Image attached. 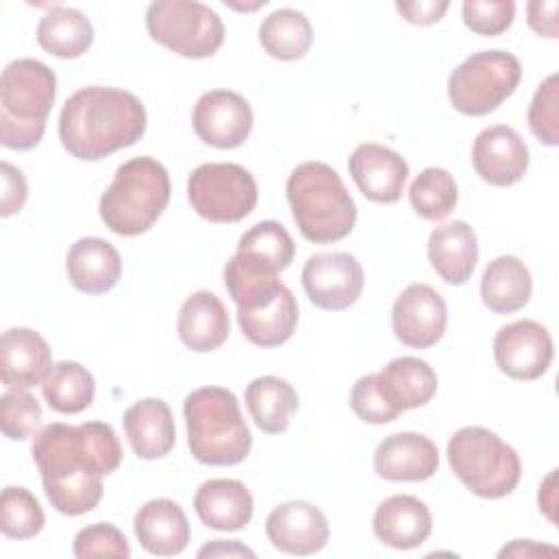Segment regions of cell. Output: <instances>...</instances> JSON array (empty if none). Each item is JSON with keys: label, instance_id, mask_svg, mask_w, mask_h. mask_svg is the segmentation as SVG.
<instances>
[{"label": "cell", "instance_id": "6da1fadb", "mask_svg": "<svg viewBox=\"0 0 559 559\" xmlns=\"http://www.w3.org/2000/svg\"><path fill=\"white\" fill-rule=\"evenodd\" d=\"M48 502L63 515H83L103 498V476L122 463L116 430L105 421L48 424L31 445Z\"/></svg>", "mask_w": 559, "mask_h": 559}, {"label": "cell", "instance_id": "7a4b0ae2", "mask_svg": "<svg viewBox=\"0 0 559 559\" xmlns=\"http://www.w3.org/2000/svg\"><path fill=\"white\" fill-rule=\"evenodd\" d=\"M144 131L142 100L120 87H83L63 103L59 114V140L72 157L83 162H96L127 148Z\"/></svg>", "mask_w": 559, "mask_h": 559}, {"label": "cell", "instance_id": "3957f363", "mask_svg": "<svg viewBox=\"0 0 559 559\" xmlns=\"http://www.w3.org/2000/svg\"><path fill=\"white\" fill-rule=\"evenodd\" d=\"M286 199L301 236L328 245L349 236L356 203L338 173L323 162H304L288 175Z\"/></svg>", "mask_w": 559, "mask_h": 559}, {"label": "cell", "instance_id": "277c9868", "mask_svg": "<svg viewBox=\"0 0 559 559\" xmlns=\"http://www.w3.org/2000/svg\"><path fill=\"white\" fill-rule=\"evenodd\" d=\"M57 94L55 72L37 59L11 61L0 76V142L13 151L35 148Z\"/></svg>", "mask_w": 559, "mask_h": 559}, {"label": "cell", "instance_id": "5b68a950", "mask_svg": "<svg viewBox=\"0 0 559 559\" xmlns=\"http://www.w3.org/2000/svg\"><path fill=\"white\" fill-rule=\"evenodd\" d=\"M188 448L199 463L236 465L251 450L238 397L223 386L194 389L183 402Z\"/></svg>", "mask_w": 559, "mask_h": 559}, {"label": "cell", "instance_id": "8992f818", "mask_svg": "<svg viewBox=\"0 0 559 559\" xmlns=\"http://www.w3.org/2000/svg\"><path fill=\"white\" fill-rule=\"evenodd\" d=\"M170 201V177L153 157H133L116 168L103 192L98 212L107 229L118 236L148 231Z\"/></svg>", "mask_w": 559, "mask_h": 559}, {"label": "cell", "instance_id": "52a82bcc", "mask_svg": "<svg viewBox=\"0 0 559 559\" xmlns=\"http://www.w3.org/2000/svg\"><path fill=\"white\" fill-rule=\"evenodd\" d=\"M445 454L454 476L478 498H504L520 483L522 463L518 452L489 428H459L450 437Z\"/></svg>", "mask_w": 559, "mask_h": 559}, {"label": "cell", "instance_id": "ba28073f", "mask_svg": "<svg viewBox=\"0 0 559 559\" xmlns=\"http://www.w3.org/2000/svg\"><path fill=\"white\" fill-rule=\"evenodd\" d=\"M520 59L507 50H480L456 66L448 79V98L465 116H487L520 85Z\"/></svg>", "mask_w": 559, "mask_h": 559}, {"label": "cell", "instance_id": "9c48e42d", "mask_svg": "<svg viewBox=\"0 0 559 559\" xmlns=\"http://www.w3.org/2000/svg\"><path fill=\"white\" fill-rule=\"evenodd\" d=\"M146 31L153 41L186 59H207L225 39L218 13L194 0L151 2L146 9Z\"/></svg>", "mask_w": 559, "mask_h": 559}, {"label": "cell", "instance_id": "30bf717a", "mask_svg": "<svg viewBox=\"0 0 559 559\" xmlns=\"http://www.w3.org/2000/svg\"><path fill=\"white\" fill-rule=\"evenodd\" d=\"M188 201L210 223H238L258 203V183L240 164L210 162L188 177Z\"/></svg>", "mask_w": 559, "mask_h": 559}, {"label": "cell", "instance_id": "8fae6325", "mask_svg": "<svg viewBox=\"0 0 559 559\" xmlns=\"http://www.w3.org/2000/svg\"><path fill=\"white\" fill-rule=\"evenodd\" d=\"M301 284L308 299L330 312L347 310L362 293L365 275L360 262L347 251H323L306 260Z\"/></svg>", "mask_w": 559, "mask_h": 559}, {"label": "cell", "instance_id": "7c38bea8", "mask_svg": "<svg viewBox=\"0 0 559 559\" xmlns=\"http://www.w3.org/2000/svg\"><path fill=\"white\" fill-rule=\"evenodd\" d=\"M552 336L533 321L518 319L502 325L493 338V358L502 373L513 380H537L552 362Z\"/></svg>", "mask_w": 559, "mask_h": 559}, {"label": "cell", "instance_id": "4fadbf2b", "mask_svg": "<svg viewBox=\"0 0 559 559\" xmlns=\"http://www.w3.org/2000/svg\"><path fill=\"white\" fill-rule=\"evenodd\" d=\"M448 308L443 297L428 284L406 286L391 310V325L402 345L428 349L445 332Z\"/></svg>", "mask_w": 559, "mask_h": 559}, {"label": "cell", "instance_id": "5bb4252c", "mask_svg": "<svg viewBox=\"0 0 559 559\" xmlns=\"http://www.w3.org/2000/svg\"><path fill=\"white\" fill-rule=\"evenodd\" d=\"M251 127V105L231 90H210L194 103L192 129L210 146L236 148L249 138Z\"/></svg>", "mask_w": 559, "mask_h": 559}, {"label": "cell", "instance_id": "9a60e30c", "mask_svg": "<svg viewBox=\"0 0 559 559\" xmlns=\"http://www.w3.org/2000/svg\"><path fill=\"white\" fill-rule=\"evenodd\" d=\"M264 531L273 548L286 555H314L330 539V524L319 507L306 500L277 504L264 522Z\"/></svg>", "mask_w": 559, "mask_h": 559}, {"label": "cell", "instance_id": "2e32d148", "mask_svg": "<svg viewBox=\"0 0 559 559\" xmlns=\"http://www.w3.org/2000/svg\"><path fill=\"white\" fill-rule=\"evenodd\" d=\"M472 166L485 183L507 188L526 175L528 148L513 127L493 124L476 135Z\"/></svg>", "mask_w": 559, "mask_h": 559}, {"label": "cell", "instance_id": "e0dca14e", "mask_svg": "<svg viewBox=\"0 0 559 559\" xmlns=\"http://www.w3.org/2000/svg\"><path fill=\"white\" fill-rule=\"evenodd\" d=\"M347 168L362 197L373 203H395L402 197L408 177V164L404 157L376 142L356 146L349 155Z\"/></svg>", "mask_w": 559, "mask_h": 559}, {"label": "cell", "instance_id": "ac0fdd59", "mask_svg": "<svg viewBox=\"0 0 559 559\" xmlns=\"http://www.w3.org/2000/svg\"><path fill=\"white\" fill-rule=\"evenodd\" d=\"M373 469L391 483L428 480L439 469V450L426 435L395 432L378 443Z\"/></svg>", "mask_w": 559, "mask_h": 559}, {"label": "cell", "instance_id": "d6986e66", "mask_svg": "<svg viewBox=\"0 0 559 559\" xmlns=\"http://www.w3.org/2000/svg\"><path fill=\"white\" fill-rule=\"evenodd\" d=\"M297 321V299L284 282L269 295L238 306V325L258 347H277L286 343L293 336Z\"/></svg>", "mask_w": 559, "mask_h": 559}, {"label": "cell", "instance_id": "ffe728a7", "mask_svg": "<svg viewBox=\"0 0 559 559\" xmlns=\"http://www.w3.org/2000/svg\"><path fill=\"white\" fill-rule=\"evenodd\" d=\"M50 347L31 328H9L0 341V380L9 389H31L50 371Z\"/></svg>", "mask_w": 559, "mask_h": 559}, {"label": "cell", "instance_id": "44dd1931", "mask_svg": "<svg viewBox=\"0 0 559 559\" xmlns=\"http://www.w3.org/2000/svg\"><path fill=\"white\" fill-rule=\"evenodd\" d=\"M66 273L70 284L87 295L109 293L120 275L122 260L118 249L103 238H79L66 255Z\"/></svg>", "mask_w": 559, "mask_h": 559}, {"label": "cell", "instance_id": "7402d4cb", "mask_svg": "<svg viewBox=\"0 0 559 559\" xmlns=\"http://www.w3.org/2000/svg\"><path fill=\"white\" fill-rule=\"evenodd\" d=\"M127 441L138 459L155 461L175 448L177 430L170 406L157 397H144L131 404L122 415Z\"/></svg>", "mask_w": 559, "mask_h": 559}, {"label": "cell", "instance_id": "603a6c76", "mask_svg": "<svg viewBox=\"0 0 559 559\" xmlns=\"http://www.w3.org/2000/svg\"><path fill=\"white\" fill-rule=\"evenodd\" d=\"M133 533L140 546L157 557L183 552L190 542V524L183 509L168 498H155L142 504L133 518Z\"/></svg>", "mask_w": 559, "mask_h": 559}, {"label": "cell", "instance_id": "cb8c5ba5", "mask_svg": "<svg viewBox=\"0 0 559 559\" xmlns=\"http://www.w3.org/2000/svg\"><path fill=\"white\" fill-rule=\"evenodd\" d=\"M376 384L384 402L402 415L404 411L428 404L437 393L439 380L426 360L400 356L389 360L376 373Z\"/></svg>", "mask_w": 559, "mask_h": 559}, {"label": "cell", "instance_id": "d4e9b609", "mask_svg": "<svg viewBox=\"0 0 559 559\" xmlns=\"http://www.w3.org/2000/svg\"><path fill=\"white\" fill-rule=\"evenodd\" d=\"M432 531L428 507L415 496H391L382 500L373 513L376 537L395 550L421 546Z\"/></svg>", "mask_w": 559, "mask_h": 559}, {"label": "cell", "instance_id": "484cf974", "mask_svg": "<svg viewBox=\"0 0 559 559\" xmlns=\"http://www.w3.org/2000/svg\"><path fill=\"white\" fill-rule=\"evenodd\" d=\"M428 260L445 284L463 286L478 262V240L472 225L452 221L432 229L428 238Z\"/></svg>", "mask_w": 559, "mask_h": 559}, {"label": "cell", "instance_id": "4316f807", "mask_svg": "<svg viewBox=\"0 0 559 559\" xmlns=\"http://www.w3.org/2000/svg\"><path fill=\"white\" fill-rule=\"evenodd\" d=\"M177 334L181 343L197 354L218 349L229 336L227 308L210 290H197L188 295L179 310Z\"/></svg>", "mask_w": 559, "mask_h": 559}, {"label": "cell", "instance_id": "83f0119b", "mask_svg": "<svg viewBox=\"0 0 559 559\" xmlns=\"http://www.w3.org/2000/svg\"><path fill=\"white\" fill-rule=\"evenodd\" d=\"M199 520L214 531H240L253 515V498L236 478H210L194 493Z\"/></svg>", "mask_w": 559, "mask_h": 559}, {"label": "cell", "instance_id": "f1b7e54d", "mask_svg": "<svg viewBox=\"0 0 559 559\" xmlns=\"http://www.w3.org/2000/svg\"><path fill=\"white\" fill-rule=\"evenodd\" d=\"M533 293V280L526 264L515 255L491 260L480 280L483 304L496 314H509L524 308Z\"/></svg>", "mask_w": 559, "mask_h": 559}, {"label": "cell", "instance_id": "f546056e", "mask_svg": "<svg viewBox=\"0 0 559 559\" xmlns=\"http://www.w3.org/2000/svg\"><path fill=\"white\" fill-rule=\"evenodd\" d=\"M245 402L251 419L266 435L284 432L299 408V397L293 384L275 376L253 378L247 384Z\"/></svg>", "mask_w": 559, "mask_h": 559}, {"label": "cell", "instance_id": "4dcf8cb0", "mask_svg": "<svg viewBox=\"0 0 559 559\" xmlns=\"http://www.w3.org/2000/svg\"><path fill=\"white\" fill-rule=\"evenodd\" d=\"M94 41V28L90 17L72 7H52L37 24V44L59 57V59H76Z\"/></svg>", "mask_w": 559, "mask_h": 559}, {"label": "cell", "instance_id": "1f68e13d", "mask_svg": "<svg viewBox=\"0 0 559 559\" xmlns=\"http://www.w3.org/2000/svg\"><path fill=\"white\" fill-rule=\"evenodd\" d=\"M41 393L48 406L63 415H76L85 411L96 393L94 376L79 362L59 360L41 382Z\"/></svg>", "mask_w": 559, "mask_h": 559}, {"label": "cell", "instance_id": "d6a6232c", "mask_svg": "<svg viewBox=\"0 0 559 559\" xmlns=\"http://www.w3.org/2000/svg\"><path fill=\"white\" fill-rule=\"evenodd\" d=\"M260 44L266 55L280 61L301 59L312 46V26L301 11L277 9L260 24Z\"/></svg>", "mask_w": 559, "mask_h": 559}, {"label": "cell", "instance_id": "836d02e7", "mask_svg": "<svg viewBox=\"0 0 559 559\" xmlns=\"http://www.w3.org/2000/svg\"><path fill=\"white\" fill-rule=\"evenodd\" d=\"M408 199L413 210L426 221H443L452 214L459 201V190L454 177L445 168L428 166L424 168L408 188Z\"/></svg>", "mask_w": 559, "mask_h": 559}, {"label": "cell", "instance_id": "e575fe53", "mask_svg": "<svg viewBox=\"0 0 559 559\" xmlns=\"http://www.w3.org/2000/svg\"><path fill=\"white\" fill-rule=\"evenodd\" d=\"M46 515L26 487H4L0 496V531L11 539H31L44 528Z\"/></svg>", "mask_w": 559, "mask_h": 559}, {"label": "cell", "instance_id": "d590c367", "mask_svg": "<svg viewBox=\"0 0 559 559\" xmlns=\"http://www.w3.org/2000/svg\"><path fill=\"white\" fill-rule=\"evenodd\" d=\"M238 251L253 253L273 264L277 271H284L295 258V242L277 221H260L240 236Z\"/></svg>", "mask_w": 559, "mask_h": 559}, {"label": "cell", "instance_id": "8d00e7d4", "mask_svg": "<svg viewBox=\"0 0 559 559\" xmlns=\"http://www.w3.org/2000/svg\"><path fill=\"white\" fill-rule=\"evenodd\" d=\"M41 421V406L26 389H11L0 397V428L11 441L35 435Z\"/></svg>", "mask_w": 559, "mask_h": 559}, {"label": "cell", "instance_id": "74e56055", "mask_svg": "<svg viewBox=\"0 0 559 559\" xmlns=\"http://www.w3.org/2000/svg\"><path fill=\"white\" fill-rule=\"evenodd\" d=\"M559 79L548 74L528 107V129L546 146L559 144Z\"/></svg>", "mask_w": 559, "mask_h": 559}, {"label": "cell", "instance_id": "f35d334b", "mask_svg": "<svg viewBox=\"0 0 559 559\" xmlns=\"http://www.w3.org/2000/svg\"><path fill=\"white\" fill-rule=\"evenodd\" d=\"M74 557L92 559V557H116L129 559L131 548L127 537L109 522H98L85 526L74 537Z\"/></svg>", "mask_w": 559, "mask_h": 559}, {"label": "cell", "instance_id": "ab89813d", "mask_svg": "<svg viewBox=\"0 0 559 559\" xmlns=\"http://www.w3.org/2000/svg\"><path fill=\"white\" fill-rule=\"evenodd\" d=\"M461 9L465 26L485 37L504 33L515 17V4L511 0H465Z\"/></svg>", "mask_w": 559, "mask_h": 559}, {"label": "cell", "instance_id": "60d3db41", "mask_svg": "<svg viewBox=\"0 0 559 559\" xmlns=\"http://www.w3.org/2000/svg\"><path fill=\"white\" fill-rule=\"evenodd\" d=\"M349 406L356 413V417L365 424H389L400 417L397 411H393L384 397L378 391L376 373L360 376L349 393Z\"/></svg>", "mask_w": 559, "mask_h": 559}, {"label": "cell", "instance_id": "b9f144b4", "mask_svg": "<svg viewBox=\"0 0 559 559\" xmlns=\"http://www.w3.org/2000/svg\"><path fill=\"white\" fill-rule=\"evenodd\" d=\"M0 173H2V199H0V216H11L15 212H20L26 203V179L22 175L20 168L11 166L9 162L0 164Z\"/></svg>", "mask_w": 559, "mask_h": 559}, {"label": "cell", "instance_id": "7bdbcfd3", "mask_svg": "<svg viewBox=\"0 0 559 559\" xmlns=\"http://www.w3.org/2000/svg\"><path fill=\"white\" fill-rule=\"evenodd\" d=\"M450 2L445 0H419V2H395V9L400 11V15L411 22V24H419V26H428L435 24L443 17V13L448 11Z\"/></svg>", "mask_w": 559, "mask_h": 559}, {"label": "cell", "instance_id": "ee69618b", "mask_svg": "<svg viewBox=\"0 0 559 559\" xmlns=\"http://www.w3.org/2000/svg\"><path fill=\"white\" fill-rule=\"evenodd\" d=\"M557 9H559V4L555 2V0H550V2H528L526 4V22H528V26L537 33V35H542V37H550V39H555V37H559L557 33Z\"/></svg>", "mask_w": 559, "mask_h": 559}, {"label": "cell", "instance_id": "f6af8a7d", "mask_svg": "<svg viewBox=\"0 0 559 559\" xmlns=\"http://www.w3.org/2000/svg\"><path fill=\"white\" fill-rule=\"evenodd\" d=\"M199 557H253V550L242 546L238 539H214L205 544L199 552Z\"/></svg>", "mask_w": 559, "mask_h": 559}, {"label": "cell", "instance_id": "bcb514c9", "mask_svg": "<svg viewBox=\"0 0 559 559\" xmlns=\"http://www.w3.org/2000/svg\"><path fill=\"white\" fill-rule=\"evenodd\" d=\"M533 555H557V548L539 546L533 539H515L498 552V557H533Z\"/></svg>", "mask_w": 559, "mask_h": 559}, {"label": "cell", "instance_id": "7dc6e473", "mask_svg": "<svg viewBox=\"0 0 559 559\" xmlns=\"http://www.w3.org/2000/svg\"><path fill=\"white\" fill-rule=\"evenodd\" d=\"M552 509H555V469L539 485V511H544L548 515V520H555Z\"/></svg>", "mask_w": 559, "mask_h": 559}]
</instances>
